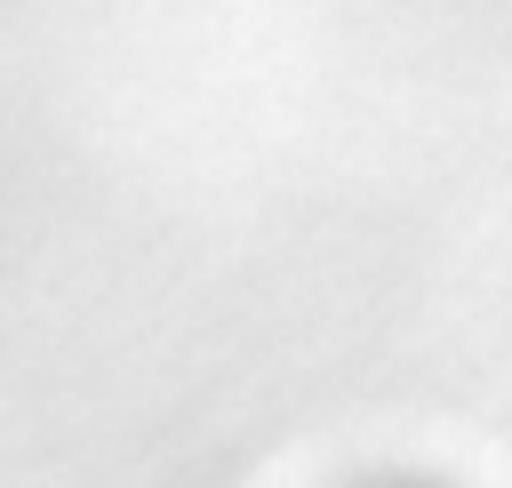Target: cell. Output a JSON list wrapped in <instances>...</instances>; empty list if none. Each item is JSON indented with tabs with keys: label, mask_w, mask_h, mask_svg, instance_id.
Segmentation results:
<instances>
[{
	"label": "cell",
	"mask_w": 512,
	"mask_h": 488,
	"mask_svg": "<svg viewBox=\"0 0 512 488\" xmlns=\"http://www.w3.org/2000/svg\"><path fill=\"white\" fill-rule=\"evenodd\" d=\"M360 488H448V480H424V472H384V480H360Z\"/></svg>",
	"instance_id": "6da1fadb"
}]
</instances>
